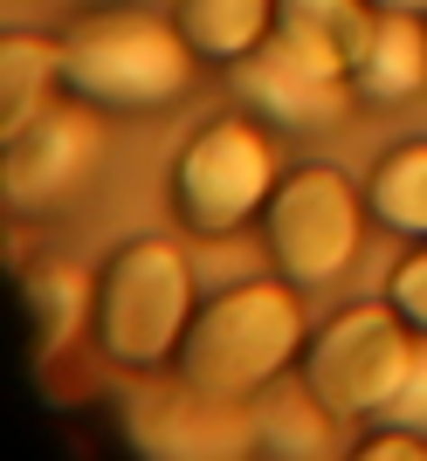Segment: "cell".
<instances>
[{
  "label": "cell",
  "mask_w": 427,
  "mask_h": 461,
  "mask_svg": "<svg viewBox=\"0 0 427 461\" xmlns=\"http://www.w3.org/2000/svg\"><path fill=\"white\" fill-rule=\"evenodd\" d=\"M351 83L366 96H379V104L421 96L427 90V28H421V14H386V7H379L366 49L351 62Z\"/></svg>",
  "instance_id": "cell-10"
},
{
  "label": "cell",
  "mask_w": 427,
  "mask_h": 461,
  "mask_svg": "<svg viewBox=\"0 0 427 461\" xmlns=\"http://www.w3.org/2000/svg\"><path fill=\"white\" fill-rule=\"evenodd\" d=\"M77 7H97V0H77Z\"/></svg>",
  "instance_id": "cell-18"
},
{
  "label": "cell",
  "mask_w": 427,
  "mask_h": 461,
  "mask_svg": "<svg viewBox=\"0 0 427 461\" xmlns=\"http://www.w3.org/2000/svg\"><path fill=\"white\" fill-rule=\"evenodd\" d=\"M262 234H269L276 269L290 276L296 289H324L359 255V193L331 166H304V173H290L269 193Z\"/></svg>",
  "instance_id": "cell-6"
},
{
  "label": "cell",
  "mask_w": 427,
  "mask_h": 461,
  "mask_svg": "<svg viewBox=\"0 0 427 461\" xmlns=\"http://www.w3.org/2000/svg\"><path fill=\"white\" fill-rule=\"evenodd\" d=\"M276 186L283 179H276L269 138L255 131L249 117H214V124H200L194 145L179 152L173 207L194 234H234L241 221H255L269 207Z\"/></svg>",
  "instance_id": "cell-5"
},
{
  "label": "cell",
  "mask_w": 427,
  "mask_h": 461,
  "mask_svg": "<svg viewBox=\"0 0 427 461\" xmlns=\"http://www.w3.org/2000/svg\"><path fill=\"white\" fill-rule=\"evenodd\" d=\"M366 207L379 228L427 241V145H400L393 158H379V173L366 186Z\"/></svg>",
  "instance_id": "cell-12"
},
{
  "label": "cell",
  "mask_w": 427,
  "mask_h": 461,
  "mask_svg": "<svg viewBox=\"0 0 427 461\" xmlns=\"http://www.w3.org/2000/svg\"><path fill=\"white\" fill-rule=\"evenodd\" d=\"M56 77H62V49H49L35 35H7V49H0V138L28 131L49 111Z\"/></svg>",
  "instance_id": "cell-11"
},
{
  "label": "cell",
  "mask_w": 427,
  "mask_h": 461,
  "mask_svg": "<svg viewBox=\"0 0 427 461\" xmlns=\"http://www.w3.org/2000/svg\"><path fill=\"white\" fill-rule=\"evenodd\" d=\"M386 296H393V310H400L413 330H427V249H421V255H407V262L393 269Z\"/></svg>",
  "instance_id": "cell-15"
},
{
  "label": "cell",
  "mask_w": 427,
  "mask_h": 461,
  "mask_svg": "<svg viewBox=\"0 0 427 461\" xmlns=\"http://www.w3.org/2000/svg\"><path fill=\"white\" fill-rule=\"evenodd\" d=\"M283 0H179V35L200 62H249L276 35Z\"/></svg>",
  "instance_id": "cell-9"
},
{
  "label": "cell",
  "mask_w": 427,
  "mask_h": 461,
  "mask_svg": "<svg viewBox=\"0 0 427 461\" xmlns=\"http://www.w3.org/2000/svg\"><path fill=\"white\" fill-rule=\"evenodd\" d=\"M97 345L124 372H159L194 330V269L173 241H132L97 283Z\"/></svg>",
  "instance_id": "cell-2"
},
{
  "label": "cell",
  "mask_w": 427,
  "mask_h": 461,
  "mask_svg": "<svg viewBox=\"0 0 427 461\" xmlns=\"http://www.w3.org/2000/svg\"><path fill=\"white\" fill-rule=\"evenodd\" d=\"M241 69V90H249L255 111L283 117V124H296V131H317V124H338V117L351 111V62H338L331 49H317V41L290 35V28H276L262 49H255L249 62H234Z\"/></svg>",
  "instance_id": "cell-7"
},
{
  "label": "cell",
  "mask_w": 427,
  "mask_h": 461,
  "mask_svg": "<svg viewBox=\"0 0 427 461\" xmlns=\"http://www.w3.org/2000/svg\"><path fill=\"white\" fill-rule=\"evenodd\" d=\"M28 303H35V324H41V358L83 324V276L77 269H41L28 283Z\"/></svg>",
  "instance_id": "cell-14"
},
{
  "label": "cell",
  "mask_w": 427,
  "mask_h": 461,
  "mask_svg": "<svg viewBox=\"0 0 427 461\" xmlns=\"http://www.w3.org/2000/svg\"><path fill=\"white\" fill-rule=\"evenodd\" d=\"M194 49L152 14H97L62 41V83L97 111H166L186 96Z\"/></svg>",
  "instance_id": "cell-3"
},
{
  "label": "cell",
  "mask_w": 427,
  "mask_h": 461,
  "mask_svg": "<svg viewBox=\"0 0 427 461\" xmlns=\"http://www.w3.org/2000/svg\"><path fill=\"white\" fill-rule=\"evenodd\" d=\"M386 420H400V427H413V434H427V345L413 351V366H407V379H400V393H393Z\"/></svg>",
  "instance_id": "cell-16"
},
{
  "label": "cell",
  "mask_w": 427,
  "mask_h": 461,
  "mask_svg": "<svg viewBox=\"0 0 427 461\" xmlns=\"http://www.w3.org/2000/svg\"><path fill=\"white\" fill-rule=\"evenodd\" d=\"M296 345H304L296 283L290 289L283 283H241L194 317L186 345H179V379L221 406H249L255 393H269L283 379Z\"/></svg>",
  "instance_id": "cell-1"
},
{
  "label": "cell",
  "mask_w": 427,
  "mask_h": 461,
  "mask_svg": "<svg viewBox=\"0 0 427 461\" xmlns=\"http://www.w3.org/2000/svg\"><path fill=\"white\" fill-rule=\"evenodd\" d=\"M413 351L421 345L407 338L400 310L359 303L317 330L311 358H304V385H311V400L324 406L331 420H366V413H386L393 406Z\"/></svg>",
  "instance_id": "cell-4"
},
{
  "label": "cell",
  "mask_w": 427,
  "mask_h": 461,
  "mask_svg": "<svg viewBox=\"0 0 427 461\" xmlns=\"http://www.w3.org/2000/svg\"><path fill=\"white\" fill-rule=\"evenodd\" d=\"M372 7H386V14H421L427 21V0H372Z\"/></svg>",
  "instance_id": "cell-17"
},
{
  "label": "cell",
  "mask_w": 427,
  "mask_h": 461,
  "mask_svg": "<svg viewBox=\"0 0 427 461\" xmlns=\"http://www.w3.org/2000/svg\"><path fill=\"white\" fill-rule=\"evenodd\" d=\"M97 124L69 104V111H49L28 124V131L7 138V207L14 213H41L56 207V200H69V193L83 186V173L97 166Z\"/></svg>",
  "instance_id": "cell-8"
},
{
  "label": "cell",
  "mask_w": 427,
  "mask_h": 461,
  "mask_svg": "<svg viewBox=\"0 0 427 461\" xmlns=\"http://www.w3.org/2000/svg\"><path fill=\"white\" fill-rule=\"evenodd\" d=\"M372 21H379V14H372V0H283V21H276V28H290V35L331 49L338 62H359Z\"/></svg>",
  "instance_id": "cell-13"
}]
</instances>
